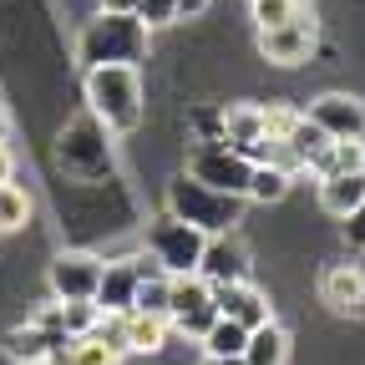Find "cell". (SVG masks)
<instances>
[{"label":"cell","instance_id":"cell-36","mask_svg":"<svg viewBox=\"0 0 365 365\" xmlns=\"http://www.w3.org/2000/svg\"><path fill=\"white\" fill-rule=\"evenodd\" d=\"M360 269H365V259H360Z\"/></svg>","mask_w":365,"mask_h":365},{"label":"cell","instance_id":"cell-4","mask_svg":"<svg viewBox=\"0 0 365 365\" xmlns=\"http://www.w3.org/2000/svg\"><path fill=\"white\" fill-rule=\"evenodd\" d=\"M56 163H61L66 178H81V182L107 178L112 163H117V153H112V132H107L97 117H91V112L71 117V122L56 132Z\"/></svg>","mask_w":365,"mask_h":365},{"label":"cell","instance_id":"cell-16","mask_svg":"<svg viewBox=\"0 0 365 365\" xmlns=\"http://www.w3.org/2000/svg\"><path fill=\"white\" fill-rule=\"evenodd\" d=\"M360 198H365V173H330V178H319V208H325L330 218H345Z\"/></svg>","mask_w":365,"mask_h":365},{"label":"cell","instance_id":"cell-12","mask_svg":"<svg viewBox=\"0 0 365 365\" xmlns=\"http://www.w3.org/2000/svg\"><path fill=\"white\" fill-rule=\"evenodd\" d=\"M198 279H203L208 289H218V284H244V279H249V249H244L234 234H213V239H203Z\"/></svg>","mask_w":365,"mask_h":365},{"label":"cell","instance_id":"cell-17","mask_svg":"<svg viewBox=\"0 0 365 365\" xmlns=\"http://www.w3.org/2000/svg\"><path fill=\"white\" fill-rule=\"evenodd\" d=\"M127 355H158L163 345H168V335H173V325L163 314H137V309H127Z\"/></svg>","mask_w":365,"mask_h":365},{"label":"cell","instance_id":"cell-35","mask_svg":"<svg viewBox=\"0 0 365 365\" xmlns=\"http://www.w3.org/2000/svg\"><path fill=\"white\" fill-rule=\"evenodd\" d=\"M355 148H360V173H365V132L355 137Z\"/></svg>","mask_w":365,"mask_h":365},{"label":"cell","instance_id":"cell-15","mask_svg":"<svg viewBox=\"0 0 365 365\" xmlns=\"http://www.w3.org/2000/svg\"><path fill=\"white\" fill-rule=\"evenodd\" d=\"M289 360V330L279 319H269V325L249 330L244 340V365H284Z\"/></svg>","mask_w":365,"mask_h":365},{"label":"cell","instance_id":"cell-29","mask_svg":"<svg viewBox=\"0 0 365 365\" xmlns=\"http://www.w3.org/2000/svg\"><path fill=\"white\" fill-rule=\"evenodd\" d=\"M173 6H178V21H198V16L213 6V0H173Z\"/></svg>","mask_w":365,"mask_h":365},{"label":"cell","instance_id":"cell-24","mask_svg":"<svg viewBox=\"0 0 365 365\" xmlns=\"http://www.w3.org/2000/svg\"><path fill=\"white\" fill-rule=\"evenodd\" d=\"M71 365H122V355H112L97 335H81L71 340Z\"/></svg>","mask_w":365,"mask_h":365},{"label":"cell","instance_id":"cell-8","mask_svg":"<svg viewBox=\"0 0 365 365\" xmlns=\"http://www.w3.org/2000/svg\"><path fill=\"white\" fill-rule=\"evenodd\" d=\"M102 264L91 249H61L46 269V284H51V299L61 304H76V299H91L97 304V284H102Z\"/></svg>","mask_w":365,"mask_h":365},{"label":"cell","instance_id":"cell-25","mask_svg":"<svg viewBox=\"0 0 365 365\" xmlns=\"http://www.w3.org/2000/svg\"><path fill=\"white\" fill-rule=\"evenodd\" d=\"M249 6H254V26L269 31V26H284V21L294 16L299 0H249Z\"/></svg>","mask_w":365,"mask_h":365},{"label":"cell","instance_id":"cell-13","mask_svg":"<svg viewBox=\"0 0 365 365\" xmlns=\"http://www.w3.org/2000/svg\"><path fill=\"white\" fill-rule=\"evenodd\" d=\"M213 304H218L223 319H234V325H244V330H259V325H269V319H274V304H269V294H264L254 279H244V284H218V289H213Z\"/></svg>","mask_w":365,"mask_h":365},{"label":"cell","instance_id":"cell-33","mask_svg":"<svg viewBox=\"0 0 365 365\" xmlns=\"http://www.w3.org/2000/svg\"><path fill=\"white\" fill-rule=\"evenodd\" d=\"M203 365H244V355H203Z\"/></svg>","mask_w":365,"mask_h":365},{"label":"cell","instance_id":"cell-3","mask_svg":"<svg viewBox=\"0 0 365 365\" xmlns=\"http://www.w3.org/2000/svg\"><path fill=\"white\" fill-rule=\"evenodd\" d=\"M163 203H168L173 218L193 223L203 239H213V234H234L239 218H244V198H228V193L208 188V182H198V178H188V173H173V178H168Z\"/></svg>","mask_w":365,"mask_h":365},{"label":"cell","instance_id":"cell-18","mask_svg":"<svg viewBox=\"0 0 365 365\" xmlns=\"http://www.w3.org/2000/svg\"><path fill=\"white\" fill-rule=\"evenodd\" d=\"M56 345H71V340H56V335L36 330L31 319H26V325H16V330L6 335V355H11V360H21V365H41Z\"/></svg>","mask_w":365,"mask_h":365},{"label":"cell","instance_id":"cell-27","mask_svg":"<svg viewBox=\"0 0 365 365\" xmlns=\"http://www.w3.org/2000/svg\"><path fill=\"white\" fill-rule=\"evenodd\" d=\"M193 127H198L193 143H218V137H223V107H203V112H193Z\"/></svg>","mask_w":365,"mask_h":365},{"label":"cell","instance_id":"cell-26","mask_svg":"<svg viewBox=\"0 0 365 365\" xmlns=\"http://www.w3.org/2000/svg\"><path fill=\"white\" fill-rule=\"evenodd\" d=\"M137 21H143L148 31L178 26V6H173V0H143V6H137Z\"/></svg>","mask_w":365,"mask_h":365},{"label":"cell","instance_id":"cell-22","mask_svg":"<svg viewBox=\"0 0 365 365\" xmlns=\"http://www.w3.org/2000/svg\"><path fill=\"white\" fill-rule=\"evenodd\" d=\"M244 340H249V330L218 314L213 325H208V335H203L198 345H203V355H244Z\"/></svg>","mask_w":365,"mask_h":365},{"label":"cell","instance_id":"cell-23","mask_svg":"<svg viewBox=\"0 0 365 365\" xmlns=\"http://www.w3.org/2000/svg\"><path fill=\"white\" fill-rule=\"evenodd\" d=\"M97 319H102V309L91 304V299L61 304V330H66V340H81V335H91V330H97Z\"/></svg>","mask_w":365,"mask_h":365},{"label":"cell","instance_id":"cell-32","mask_svg":"<svg viewBox=\"0 0 365 365\" xmlns=\"http://www.w3.org/2000/svg\"><path fill=\"white\" fill-rule=\"evenodd\" d=\"M41 365H71V345H56L51 355H46V360H41Z\"/></svg>","mask_w":365,"mask_h":365},{"label":"cell","instance_id":"cell-28","mask_svg":"<svg viewBox=\"0 0 365 365\" xmlns=\"http://www.w3.org/2000/svg\"><path fill=\"white\" fill-rule=\"evenodd\" d=\"M340 223H345V244H350L355 254H365V198H360V203H355Z\"/></svg>","mask_w":365,"mask_h":365},{"label":"cell","instance_id":"cell-9","mask_svg":"<svg viewBox=\"0 0 365 365\" xmlns=\"http://www.w3.org/2000/svg\"><path fill=\"white\" fill-rule=\"evenodd\" d=\"M213 319H218V304H213V289L198 279V274L173 279V294H168V325H173V335L203 340Z\"/></svg>","mask_w":365,"mask_h":365},{"label":"cell","instance_id":"cell-5","mask_svg":"<svg viewBox=\"0 0 365 365\" xmlns=\"http://www.w3.org/2000/svg\"><path fill=\"white\" fill-rule=\"evenodd\" d=\"M148 254L153 264L168 274V279H182V274H198V259H203V234L193 223H182L173 213H158L148 218Z\"/></svg>","mask_w":365,"mask_h":365},{"label":"cell","instance_id":"cell-1","mask_svg":"<svg viewBox=\"0 0 365 365\" xmlns=\"http://www.w3.org/2000/svg\"><path fill=\"white\" fill-rule=\"evenodd\" d=\"M86 86V112L97 117L112 137H132L148 117V86L137 66H91L81 71Z\"/></svg>","mask_w":365,"mask_h":365},{"label":"cell","instance_id":"cell-14","mask_svg":"<svg viewBox=\"0 0 365 365\" xmlns=\"http://www.w3.org/2000/svg\"><path fill=\"white\" fill-rule=\"evenodd\" d=\"M148 269H153L148 259H112V264H102L97 309H102V314H127V309H132V294H137V284H143Z\"/></svg>","mask_w":365,"mask_h":365},{"label":"cell","instance_id":"cell-19","mask_svg":"<svg viewBox=\"0 0 365 365\" xmlns=\"http://www.w3.org/2000/svg\"><path fill=\"white\" fill-rule=\"evenodd\" d=\"M289 182H294V173L274 168V163H254V178H249L244 203H279V198L289 193Z\"/></svg>","mask_w":365,"mask_h":365},{"label":"cell","instance_id":"cell-34","mask_svg":"<svg viewBox=\"0 0 365 365\" xmlns=\"http://www.w3.org/2000/svg\"><path fill=\"white\" fill-rule=\"evenodd\" d=\"M11 137V112H6V102H0V143Z\"/></svg>","mask_w":365,"mask_h":365},{"label":"cell","instance_id":"cell-21","mask_svg":"<svg viewBox=\"0 0 365 365\" xmlns=\"http://www.w3.org/2000/svg\"><path fill=\"white\" fill-rule=\"evenodd\" d=\"M168 294H173V279L153 264V269L143 274V284H137V294H132V309H137V314H163V319H168Z\"/></svg>","mask_w":365,"mask_h":365},{"label":"cell","instance_id":"cell-7","mask_svg":"<svg viewBox=\"0 0 365 365\" xmlns=\"http://www.w3.org/2000/svg\"><path fill=\"white\" fill-rule=\"evenodd\" d=\"M314 46H319V16L304 6H294V16L284 21V26H269V31H259V56L269 61V66H304L309 56H314Z\"/></svg>","mask_w":365,"mask_h":365},{"label":"cell","instance_id":"cell-10","mask_svg":"<svg viewBox=\"0 0 365 365\" xmlns=\"http://www.w3.org/2000/svg\"><path fill=\"white\" fill-rule=\"evenodd\" d=\"M304 117L330 137V143H355L365 132V102L355 91H325V97H314L304 107Z\"/></svg>","mask_w":365,"mask_h":365},{"label":"cell","instance_id":"cell-2","mask_svg":"<svg viewBox=\"0 0 365 365\" xmlns=\"http://www.w3.org/2000/svg\"><path fill=\"white\" fill-rule=\"evenodd\" d=\"M148 51H153V31L137 16L97 11L76 36V66L81 71H91V66H143Z\"/></svg>","mask_w":365,"mask_h":365},{"label":"cell","instance_id":"cell-6","mask_svg":"<svg viewBox=\"0 0 365 365\" xmlns=\"http://www.w3.org/2000/svg\"><path fill=\"white\" fill-rule=\"evenodd\" d=\"M188 178L208 182V188L228 193V198H244L249 193V178H254V163L244 153H234L228 143H193L188 148Z\"/></svg>","mask_w":365,"mask_h":365},{"label":"cell","instance_id":"cell-11","mask_svg":"<svg viewBox=\"0 0 365 365\" xmlns=\"http://www.w3.org/2000/svg\"><path fill=\"white\" fill-rule=\"evenodd\" d=\"M314 294L330 314L340 319H360L365 314V269L360 264H325L314 279Z\"/></svg>","mask_w":365,"mask_h":365},{"label":"cell","instance_id":"cell-30","mask_svg":"<svg viewBox=\"0 0 365 365\" xmlns=\"http://www.w3.org/2000/svg\"><path fill=\"white\" fill-rule=\"evenodd\" d=\"M137 6L143 0H97V11H107V16H137Z\"/></svg>","mask_w":365,"mask_h":365},{"label":"cell","instance_id":"cell-20","mask_svg":"<svg viewBox=\"0 0 365 365\" xmlns=\"http://www.w3.org/2000/svg\"><path fill=\"white\" fill-rule=\"evenodd\" d=\"M31 213H36V203L21 182H0V234H21L31 223Z\"/></svg>","mask_w":365,"mask_h":365},{"label":"cell","instance_id":"cell-31","mask_svg":"<svg viewBox=\"0 0 365 365\" xmlns=\"http://www.w3.org/2000/svg\"><path fill=\"white\" fill-rule=\"evenodd\" d=\"M11 178H16V153L0 143V182H11Z\"/></svg>","mask_w":365,"mask_h":365}]
</instances>
